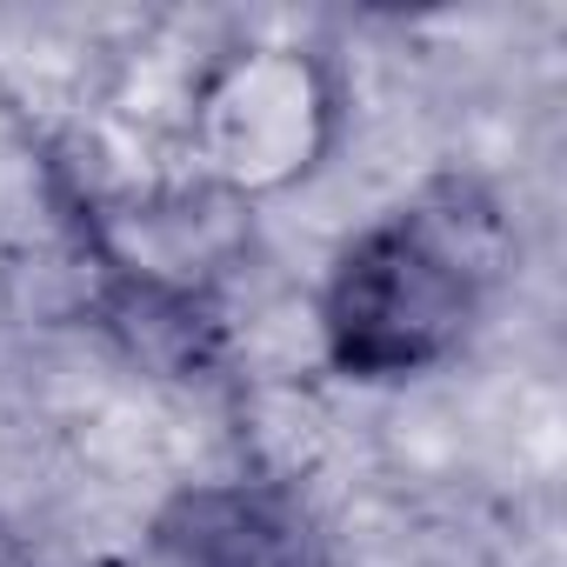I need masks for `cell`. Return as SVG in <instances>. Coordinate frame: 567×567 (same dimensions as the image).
Returning a JSON list of instances; mask_svg holds the SVG:
<instances>
[{
    "label": "cell",
    "instance_id": "1",
    "mask_svg": "<svg viewBox=\"0 0 567 567\" xmlns=\"http://www.w3.org/2000/svg\"><path fill=\"white\" fill-rule=\"evenodd\" d=\"M507 274L501 207L467 181H434L374 214L321 280V348L341 381H421L447 368Z\"/></svg>",
    "mask_w": 567,
    "mask_h": 567
},
{
    "label": "cell",
    "instance_id": "2",
    "mask_svg": "<svg viewBox=\"0 0 567 567\" xmlns=\"http://www.w3.org/2000/svg\"><path fill=\"white\" fill-rule=\"evenodd\" d=\"M341 141V87L295 41L220 48L187 94V154L220 200H274L328 167Z\"/></svg>",
    "mask_w": 567,
    "mask_h": 567
},
{
    "label": "cell",
    "instance_id": "3",
    "mask_svg": "<svg viewBox=\"0 0 567 567\" xmlns=\"http://www.w3.org/2000/svg\"><path fill=\"white\" fill-rule=\"evenodd\" d=\"M0 567H28V547H21L8 527H0Z\"/></svg>",
    "mask_w": 567,
    "mask_h": 567
}]
</instances>
